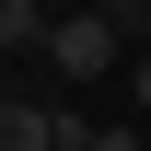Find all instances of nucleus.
<instances>
[{"mask_svg":"<svg viewBox=\"0 0 151 151\" xmlns=\"http://www.w3.org/2000/svg\"><path fill=\"white\" fill-rule=\"evenodd\" d=\"M58 151H139V128H81V116H58Z\"/></svg>","mask_w":151,"mask_h":151,"instance_id":"4","label":"nucleus"},{"mask_svg":"<svg viewBox=\"0 0 151 151\" xmlns=\"http://www.w3.org/2000/svg\"><path fill=\"white\" fill-rule=\"evenodd\" d=\"M105 23L116 35H151V0H105Z\"/></svg>","mask_w":151,"mask_h":151,"instance_id":"5","label":"nucleus"},{"mask_svg":"<svg viewBox=\"0 0 151 151\" xmlns=\"http://www.w3.org/2000/svg\"><path fill=\"white\" fill-rule=\"evenodd\" d=\"M128 81H139V105H151V58H139V70H128Z\"/></svg>","mask_w":151,"mask_h":151,"instance_id":"6","label":"nucleus"},{"mask_svg":"<svg viewBox=\"0 0 151 151\" xmlns=\"http://www.w3.org/2000/svg\"><path fill=\"white\" fill-rule=\"evenodd\" d=\"M116 47H128V35H116L105 12H58V23H47V58H58L70 81H105V70H116Z\"/></svg>","mask_w":151,"mask_h":151,"instance_id":"1","label":"nucleus"},{"mask_svg":"<svg viewBox=\"0 0 151 151\" xmlns=\"http://www.w3.org/2000/svg\"><path fill=\"white\" fill-rule=\"evenodd\" d=\"M58 12H105V0H58Z\"/></svg>","mask_w":151,"mask_h":151,"instance_id":"7","label":"nucleus"},{"mask_svg":"<svg viewBox=\"0 0 151 151\" xmlns=\"http://www.w3.org/2000/svg\"><path fill=\"white\" fill-rule=\"evenodd\" d=\"M47 23H58L47 0H0V47H47Z\"/></svg>","mask_w":151,"mask_h":151,"instance_id":"3","label":"nucleus"},{"mask_svg":"<svg viewBox=\"0 0 151 151\" xmlns=\"http://www.w3.org/2000/svg\"><path fill=\"white\" fill-rule=\"evenodd\" d=\"M0 151H58V116L12 93V105H0Z\"/></svg>","mask_w":151,"mask_h":151,"instance_id":"2","label":"nucleus"}]
</instances>
